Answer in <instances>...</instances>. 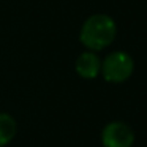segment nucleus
I'll return each instance as SVG.
<instances>
[{"label":"nucleus","mask_w":147,"mask_h":147,"mask_svg":"<svg viewBox=\"0 0 147 147\" xmlns=\"http://www.w3.org/2000/svg\"><path fill=\"white\" fill-rule=\"evenodd\" d=\"M103 147H133L134 131L123 122H109L101 131Z\"/></svg>","instance_id":"obj_3"},{"label":"nucleus","mask_w":147,"mask_h":147,"mask_svg":"<svg viewBox=\"0 0 147 147\" xmlns=\"http://www.w3.org/2000/svg\"><path fill=\"white\" fill-rule=\"evenodd\" d=\"M74 68H76V73L84 79H95L101 70V62L96 54H93L92 51H87L76 59Z\"/></svg>","instance_id":"obj_4"},{"label":"nucleus","mask_w":147,"mask_h":147,"mask_svg":"<svg viewBox=\"0 0 147 147\" xmlns=\"http://www.w3.org/2000/svg\"><path fill=\"white\" fill-rule=\"evenodd\" d=\"M117 27L108 14H92L81 27L79 40L89 51H101L115 38Z\"/></svg>","instance_id":"obj_1"},{"label":"nucleus","mask_w":147,"mask_h":147,"mask_svg":"<svg viewBox=\"0 0 147 147\" xmlns=\"http://www.w3.org/2000/svg\"><path fill=\"white\" fill-rule=\"evenodd\" d=\"M18 131V123L13 115L0 112V147H5L14 139Z\"/></svg>","instance_id":"obj_5"},{"label":"nucleus","mask_w":147,"mask_h":147,"mask_svg":"<svg viewBox=\"0 0 147 147\" xmlns=\"http://www.w3.org/2000/svg\"><path fill=\"white\" fill-rule=\"evenodd\" d=\"M133 70H134L133 59L127 52L115 51V52H111L101 62V70H100V73L103 74V78L108 82L120 84V82H125L133 74Z\"/></svg>","instance_id":"obj_2"}]
</instances>
